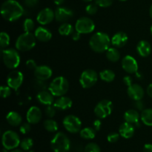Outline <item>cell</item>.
Instances as JSON below:
<instances>
[{
	"label": "cell",
	"instance_id": "6da1fadb",
	"mask_svg": "<svg viewBox=\"0 0 152 152\" xmlns=\"http://www.w3.org/2000/svg\"><path fill=\"white\" fill-rule=\"evenodd\" d=\"M1 14L5 20L15 22L24 14V8L16 0H6L1 6Z\"/></svg>",
	"mask_w": 152,
	"mask_h": 152
},
{
	"label": "cell",
	"instance_id": "7a4b0ae2",
	"mask_svg": "<svg viewBox=\"0 0 152 152\" xmlns=\"http://www.w3.org/2000/svg\"><path fill=\"white\" fill-rule=\"evenodd\" d=\"M111 44L109 36L103 32H96L91 37L89 40L90 48L96 53H103L107 51Z\"/></svg>",
	"mask_w": 152,
	"mask_h": 152
},
{
	"label": "cell",
	"instance_id": "3957f363",
	"mask_svg": "<svg viewBox=\"0 0 152 152\" xmlns=\"http://www.w3.org/2000/svg\"><path fill=\"white\" fill-rule=\"evenodd\" d=\"M36 38L34 34L31 32H25L21 34L16 39L15 46L19 51L25 52L31 50L36 46Z\"/></svg>",
	"mask_w": 152,
	"mask_h": 152
},
{
	"label": "cell",
	"instance_id": "277c9868",
	"mask_svg": "<svg viewBox=\"0 0 152 152\" xmlns=\"http://www.w3.org/2000/svg\"><path fill=\"white\" fill-rule=\"evenodd\" d=\"M50 146L54 152H68L71 148V142L65 134L58 132L52 138Z\"/></svg>",
	"mask_w": 152,
	"mask_h": 152
},
{
	"label": "cell",
	"instance_id": "5b68a950",
	"mask_svg": "<svg viewBox=\"0 0 152 152\" xmlns=\"http://www.w3.org/2000/svg\"><path fill=\"white\" fill-rule=\"evenodd\" d=\"M69 83L63 77H57L52 80L48 86V91L54 96H64L68 92Z\"/></svg>",
	"mask_w": 152,
	"mask_h": 152
},
{
	"label": "cell",
	"instance_id": "8992f818",
	"mask_svg": "<svg viewBox=\"0 0 152 152\" xmlns=\"http://www.w3.org/2000/svg\"><path fill=\"white\" fill-rule=\"evenodd\" d=\"M1 55L4 65L9 69H15L20 64V56L15 49H3L1 50Z\"/></svg>",
	"mask_w": 152,
	"mask_h": 152
},
{
	"label": "cell",
	"instance_id": "52a82bcc",
	"mask_svg": "<svg viewBox=\"0 0 152 152\" xmlns=\"http://www.w3.org/2000/svg\"><path fill=\"white\" fill-rule=\"evenodd\" d=\"M1 142L4 148L7 150H13L20 145L21 140L17 133L9 130L3 134Z\"/></svg>",
	"mask_w": 152,
	"mask_h": 152
},
{
	"label": "cell",
	"instance_id": "ba28073f",
	"mask_svg": "<svg viewBox=\"0 0 152 152\" xmlns=\"http://www.w3.org/2000/svg\"><path fill=\"white\" fill-rule=\"evenodd\" d=\"M98 80V74L94 70L87 69L83 71L80 77V83L83 88L93 87Z\"/></svg>",
	"mask_w": 152,
	"mask_h": 152
},
{
	"label": "cell",
	"instance_id": "9c48e42d",
	"mask_svg": "<svg viewBox=\"0 0 152 152\" xmlns=\"http://www.w3.org/2000/svg\"><path fill=\"white\" fill-rule=\"evenodd\" d=\"M95 29V24L94 21L89 17L80 18L75 24V31L81 34H88L93 32Z\"/></svg>",
	"mask_w": 152,
	"mask_h": 152
},
{
	"label": "cell",
	"instance_id": "30bf717a",
	"mask_svg": "<svg viewBox=\"0 0 152 152\" xmlns=\"http://www.w3.org/2000/svg\"><path fill=\"white\" fill-rule=\"evenodd\" d=\"M113 103L108 99H102L94 108V114L98 118L105 119L112 112Z\"/></svg>",
	"mask_w": 152,
	"mask_h": 152
},
{
	"label": "cell",
	"instance_id": "8fae6325",
	"mask_svg": "<svg viewBox=\"0 0 152 152\" xmlns=\"http://www.w3.org/2000/svg\"><path fill=\"white\" fill-rule=\"evenodd\" d=\"M63 126L68 132L71 134H77L81 131V120L74 115H68L64 118Z\"/></svg>",
	"mask_w": 152,
	"mask_h": 152
},
{
	"label": "cell",
	"instance_id": "7c38bea8",
	"mask_svg": "<svg viewBox=\"0 0 152 152\" xmlns=\"http://www.w3.org/2000/svg\"><path fill=\"white\" fill-rule=\"evenodd\" d=\"M24 76L21 71H12L7 77V84L11 89L17 91L23 83Z\"/></svg>",
	"mask_w": 152,
	"mask_h": 152
},
{
	"label": "cell",
	"instance_id": "4fadbf2b",
	"mask_svg": "<svg viewBox=\"0 0 152 152\" xmlns=\"http://www.w3.org/2000/svg\"><path fill=\"white\" fill-rule=\"evenodd\" d=\"M123 69L128 74H136L138 71V64L136 59L130 55H127L122 59Z\"/></svg>",
	"mask_w": 152,
	"mask_h": 152
},
{
	"label": "cell",
	"instance_id": "5bb4252c",
	"mask_svg": "<svg viewBox=\"0 0 152 152\" xmlns=\"http://www.w3.org/2000/svg\"><path fill=\"white\" fill-rule=\"evenodd\" d=\"M55 19V13L49 7L42 9L39 12L37 16V21L42 25H45L50 23Z\"/></svg>",
	"mask_w": 152,
	"mask_h": 152
},
{
	"label": "cell",
	"instance_id": "9a60e30c",
	"mask_svg": "<svg viewBox=\"0 0 152 152\" xmlns=\"http://www.w3.org/2000/svg\"><path fill=\"white\" fill-rule=\"evenodd\" d=\"M55 13V19L57 22H67L74 16V12L68 7H59L56 9Z\"/></svg>",
	"mask_w": 152,
	"mask_h": 152
},
{
	"label": "cell",
	"instance_id": "2e32d148",
	"mask_svg": "<svg viewBox=\"0 0 152 152\" xmlns=\"http://www.w3.org/2000/svg\"><path fill=\"white\" fill-rule=\"evenodd\" d=\"M53 71L50 67L47 65H39L34 70V76L36 79L46 81L52 77Z\"/></svg>",
	"mask_w": 152,
	"mask_h": 152
},
{
	"label": "cell",
	"instance_id": "e0dca14e",
	"mask_svg": "<svg viewBox=\"0 0 152 152\" xmlns=\"http://www.w3.org/2000/svg\"><path fill=\"white\" fill-rule=\"evenodd\" d=\"M42 114L40 108L37 106H32L28 109L26 114L27 121L31 124H37L41 120Z\"/></svg>",
	"mask_w": 152,
	"mask_h": 152
},
{
	"label": "cell",
	"instance_id": "ac0fdd59",
	"mask_svg": "<svg viewBox=\"0 0 152 152\" xmlns=\"http://www.w3.org/2000/svg\"><path fill=\"white\" fill-rule=\"evenodd\" d=\"M127 94L133 100H140L144 96V90L140 85L132 84L128 87Z\"/></svg>",
	"mask_w": 152,
	"mask_h": 152
},
{
	"label": "cell",
	"instance_id": "d6986e66",
	"mask_svg": "<svg viewBox=\"0 0 152 152\" xmlns=\"http://www.w3.org/2000/svg\"><path fill=\"white\" fill-rule=\"evenodd\" d=\"M37 99L40 104L44 105H53L54 103V96L49 91H42L38 93Z\"/></svg>",
	"mask_w": 152,
	"mask_h": 152
},
{
	"label": "cell",
	"instance_id": "ffe728a7",
	"mask_svg": "<svg viewBox=\"0 0 152 152\" xmlns=\"http://www.w3.org/2000/svg\"><path fill=\"white\" fill-rule=\"evenodd\" d=\"M128 39H129V37H128L127 34L123 31L117 32L111 39V44L113 45V46H114L115 48H119L126 45Z\"/></svg>",
	"mask_w": 152,
	"mask_h": 152
},
{
	"label": "cell",
	"instance_id": "44dd1931",
	"mask_svg": "<svg viewBox=\"0 0 152 152\" xmlns=\"http://www.w3.org/2000/svg\"><path fill=\"white\" fill-rule=\"evenodd\" d=\"M34 35L37 40L42 42L50 41L52 38L51 32L45 27H38L34 31Z\"/></svg>",
	"mask_w": 152,
	"mask_h": 152
},
{
	"label": "cell",
	"instance_id": "7402d4cb",
	"mask_svg": "<svg viewBox=\"0 0 152 152\" xmlns=\"http://www.w3.org/2000/svg\"><path fill=\"white\" fill-rule=\"evenodd\" d=\"M135 129L134 127L133 124L125 122L123 124L120 125V128H119V134L122 137L125 138V139H129V138L132 137L134 134Z\"/></svg>",
	"mask_w": 152,
	"mask_h": 152
},
{
	"label": "cell",
	"instance_id": "603a6c76",
	"mask_svg": "<svg viewBox=\"0 0 152 152\" xmlns=\"http://www.w3.org/2000/svg\"><path fill=\"white\" fill-rule=\"evenodd\" d=\"M72 100L70 99L68 96H59V98L54 101V105L55 108L60 111H65V110L69 109L71 106H72Z\"/></svg>",
	"mask_w": 152,
	"mask_h": 152
},
{
	"label": "cell",
	"instance_id": "cb8c5ba5",
	"mask_svg": "<svg viewBox=\"0 0 152 152\" xmlns=\"http://www.w3.org/2000/svg\"><path fill=\"white\" fill-rule=\"evenodd\" d=\"M137 51L138 54L142 57H147L151 54V46L148 42L145 40H141L137 45Z\"/></svg>",
	"mask_w": 152,
	"mask_h": 152
},
{
	"label": "cell",
	"instance_id": "d4e9b609",
	"mask_svg": "<svg viewBox=\"0 0 152 152\" xmlns=\"http://www.w3.org/2000/svg\"><path fill=\"white\" fill-rule=\"evenodd\" d=\"M140 119V116L138 111L134 109H130L126 111L124 114V120L127 123L131 124H139V120Z\"/></svg>",
	"mask_w": 152,
	"mask_h": 152
},
{
	"label": "cell",
	"instance_id": "484cf974",
	"mask_svg": "<svg viewBox=\"0 0 152 152\" xmlns=\"http://www.w3.org/2000/svg\"><path fill=\"white\" fill-rule=\"evenodd\" d=\"M6 120L9 125L16 127L22 124V118L19 113L16 111H10L6 116Z\"/></svg>",
	"mask_w": 152,
	"mask_h": 152
},
{
	"label": "cell",
	"instance_id": "4316f807",
	"mask_svg": "<svg viewBox=\"0 0 152 152\" xmlns=\"http://www.w3.org/2000/svg\"><path fill=\"white\" fill-rule=\"evenodd\" d=\"M140 120L145 126H152V108H146L142 111Z\"/></svg>",
	"mask_w": 152,
	"mask_h": 152
},
{
	"label": "cell",
	"instance_id": "83f0119b",
	"mask_svg": "<svg viewBox=\"0 0 152 152\" xmlns=\"http://www.w3.org/2000/svg\"><path fill=\"white\" fill-rule=\"evenodd\" d=\"M106 57L110 62H117L120 58V52L116 48H109L106 51Z\"/></svg>",
	"mask_w": 152,
	"mask_h": 152
},
{
	"label": "cell",
	"instance_id": "f1b7e54d",
	"mask_svg": "<svg viewBox=\"0 0 152 152\" xmlns=\"http://www.w3.org/2000/svg\"><path fill=\"white\" fill-rule=\"evenodd\" d=\"M96 132L94 128L86 127L80 132V137L85 140H92L96 136Z\"/></svg>",
	"mask_w": 152,
	"mask_h": 152
},
{
	"label": "cell",
	"instance_id": "f546056e",
	"mask_svg": "<svg viewBox=\"0 0 152 152\" xmlns=\"http://www.w3.org/2000/svg\"><path fill=\"white\" fill-rule=\"evenodd\" d=\"M59 34L62 36H70L72 35L73 33L74 32V27L69 23H67V22H64L62 23L60 26L59 27V29H58Z\"/></svg>",
	"mask_w": 152,
	"mask_h": 152
},
{
	"label": "cell",
	"instance_id": "4dcf8cb0",
	"mask_svg": "<svg viewBox=\"0 0 152 152\" xmlns=\"http://www.w3.org/2000/svg\"><path fill=\"white\" fill-rule=\"evenodd\" d=\"M99 77L102 81L106 82V83H111L115 79V74L111 70L105 69L99 73Z\"/></svg>",
	"mask_w": 152,
	"mask_h": 152
},
{
	"label": "cell",
	"instance_id": "1f68e13d",
	"mask_svg": "<svg viewBox=\"0 0 152 152\" xmlns=\"http://www.w3.org/2000/svg\"><path fill=\"white\" fill-rule=\"evenodd\" d=\"M43 126H44L45 129L46 131H48L49 132H51V133L57 132L58 130L57 123L51 118L46 120L44 122V123H43Z\"/></svg>",
	"mask_w": 152,
	"mask_h": 152
},
{
	"label": "cell",
	"instance_id": "d6a6232c",
	"mask_svg": "<svg viewBox=\"0 0 152 152\" xmlns=\"http://www.w3.org/2000/svg\"><path fill=\"white\" fill-rule=\"evenodd\" d=\"M10 39L8 34L6 32H1L0 34V45H1V49L3 50L8 47L10 45Z\"/></svg>",
	"mask_w": 152,
	"mask_h": 152
},
{
	"label": "cell",
	"instance_id": "836d02e7",
	"mask_svg": "<svg viewBox=\"0 0 152 152\" xmlns=\"http://www.w3.org/2000/svg\"><path fill=\"white\" fill-rule=\"evenodd\" d=\"M34 145V141L31 138H25L20 142V147L24 151H31V148Z\"/></svg>",
	"mask_w": 152,
	"mask_h": 152
},
{
	"label": "cell",
	"instance_id": "e575fe53",
	"mask_svg": "<svg viewBox=\"0 0 152 152\" xmlns=\"http://www.w3.org/2000/svg\"><path fill=\"white\" fill-rule=\"evenodd\" d=\"M35 28V24L33 19L27 18L25 19L23 23V29L25 32H31Z\"/></svg>",
	"mask_w": 152,
	"mask_h": 152
},
{
	"label": "cell",
	"instance_id": "d590c367",
	"mask_svg": "<svg viewBox=\"0 0 152 152\" xmlns=\"http://www.w3.org/2000/svg\"><path fill=\"white\" fill-rule=\"evenodd\" d=\"M33 86L35 89L39 91H45L47 89L48 86L45 81H42V80H36L34 81V84H33Z\"/></svg>",
	"mask_w": 152,
	"mask_h": 152
},
{
	"label": "cell",
	"instance_id": "8d00e7d4",
	"mask_svg": "<svg viewBox=\"0 0 152 152\" xmlns=\"http://www.w3.org/2000/svg\"><path fill=\"white\" fill-rule=\"evenodd\" d=\"M85 152H101V151L97 144L94 142H90L85 147Z\"/></svg>",
	"mask_w": 152,
	"mask_h": 152
},
{
	"label": "cell",
	"instance_id": "74e56055",
	"mask_svg": "<svg viewBox=\"0 0 152 152\" xmlns=\"http://www.w3.org/2000/svg\"><path fill=\"white\" fill-rule=\"evenodd\" d=\"M11 94V88L8 86H3L0 88V95L2 98L8 97Z\"/></svg>",
	"mask_w": 152,
	"mask_h": 152
},
{
	"label": "cell",
	"instance_id": "f35d334b",
	"mask_svg": "<svg viewBox=\"0 0 152 152\" xmlns=\"http://www.w3.org/2000/svg\"><path fill=\"white\" fill-rule=\"evenodd\" d=\"M56 108H55L53 105H47V107L45 108V112L46 116L49 118H52L55 116L56 114Z\"/></svg>",
	"mask_w": 152,
	"mask_h": 152
},
{
	"label": "cell",
	"instance_id": "ab89813d",
	"mask_svg": "<svg viewBox=\"0 0 152 152\" xmlns=\"http://www.w3.org/2000/svg\"><path fill=\"white\" fill-rule=\"evenodd\" d=\"M97 4L95 3V4H89L86 6V13L88 15H94L95 13H96L98 10V7Z\"/></svg>",
	"mask_w": 152,
	"mask_h": 152
},
{
	"label": "cell",
	"instance_id": "60d3db41",
	"mask_svg": "<svg viewBox=\"0 0 152 152\" xmlns=\"http://www.w3.org/2000/svg\"><path fill=\"white\" fill-rule=\"evenodd\" d=\"M114 0H95V3L99 7H108L112 4Z\"/></svg>",
	"mask_w": 152,
	"mask_h": 152
},
{
	"label": "cell",
	"instance_id": "b9f144b4",
	"mask_svg": "<svg viewBox=\"0 0 152 152\" xmlns=\"http://www.w3.org/2000/svg\"><path fill=\"white\" fill-rule=\"evenodd\" d=\"M31 129V123H29L28 122V123H24L22 124H21L20 128H19V131H20V132L22 134H27L30 132Z\"/></svg>",
	"mask_w": 152,
	"mask_h": 152
},
{
	"label": "cell",
	"instance_id": "7bdbcfd3",
	"mask_svg": "<svg viewBox=\"0 0 152 152\" xmlns=\"http://www.w3.org/2000/svg\"><path fill=\"white\" fill-rule=\"evenodd\" d=\"M120 134L118 133H116V132H112V133H110L109 134L107 137V140L109 142L111 143H114V142H117L120 139Z\"/></svg>",
	"mask_w": 152,
	"mask_h": 152
},
{
	"label": "cell",
	"instance_id": "ee69618b",
	"mask_svg": "<svg viewBox=\"0 0 152 152\" xmlns=\"http://www.w3.org/2000/svg\"><path fill=\"white\" fill-rule=\"evenodd\" d=\"M26 66L28 69L33 70V71H34L37 68V62L34 59H28L26 62Z\"/></svg>",
	"mask_w": 152,
	"mask_h": 152
},
{
	"label": "cell",
	"instance_id": "f6af8a7d",
	"mask_svg": "<svg viewBox=\"0 0 152 152\" xmlns=\"http://www.w3.org/2000/svg\"><path fill=\"white\" fill-rule=\"evenodd\" d=\"M23 2L25 6L28 7H34L38 4L39 0H23Z\"/></svg>",
	"mask_w": 152,
	"mask_h": 152
},
{
	"label": "cell",
	"instance_id": "bcb514c9",
	"mask_svg": "<svg viewBox=\"0 0 152 152\" xmlns=\"http://www.w3.org/2000/svg\"><path fill=\"white\" fill-rule=\"evenodd\" d=\"M134 107L137 108V110L139 111H143L144 110V103L142 102V100H137L134 102Z\"/></svg>",
	"mask_w": 152,
	"mask_h": 152
},
{
	"label": "cell",
	"instance_id": "7dc6e473",
	"mask_svg": "<svg viewBox=\"0 0 152 152\" xmlns=\"http://www.w3.org/2000/svg\"><path fill=\"white\" fill-rule=\"evenodd\" d=\"M101 127H102V122L99 120H96L94 121L93 123V128L96 131H99L100 130Z\"/></svg>",
	"mask_w": 152,
	"mask_h": 152
},
{
	"label": "cell",
	"instance_id": "c3c4849f",
	"mask_svg": "<svg viewBox=\"0 0 152 152\" xmlns=\"http://www.w3.org/2000/svg\"><path fill=\"white\" fill-rule=\"evenodd\" d=\"M123 82H124V83L128 87L133 84L132 83V78L130 76H126L125 77H123Z\"/></svg>",
	"mask_w": 152,
	"mask_h": 152
},
{
	"label": "cell",
	"instance_id": "681fc988",
	"mask_svg": "<svg viewBox=\"0 0 152 152\" xmlns=\"http://www.w3.org/2000/svg\"><path fill=\"white\" fill-rule=\"evenodd\" d=\"M71 37H72L74 41H78V40H80V38H81V34L76 31L73 33L72 35H71Z\"/></svg>",
	"mask_w": 152,
	"mask_h": 152
},
{
	"label": "cell",
	"instance_id": "f907efd6",
	"mask_svg": "<svg viewBox=\"0 0 152 152\" xmlns=\"http://www.w3.org/2000/svg\"><path fill=\"white\" fill-rule=\"evenodd\" d=\"M143 152H152V144H145L144 145Z\"/></svg>",
	"mask_w": 152,
	"mask_h": 152
},
{
	"label": "cell",
	"instance_id": "816d5d0a",
	"mask_svg": "<svg viewBox=\"0 0 152 152\" xmlns=\"http://www.w3.org/2000/svg\"><path fill=\"white\" fill-rule=\"evenodd\" d=\"M146 91H147V94H148L150 97L152 98V83H151V84L148 86Z\"/></svg>",
	"mask_w": 152,
	"mask_h": 152
},
{
	"label": "cell",
	"instance_id": "f5cc1de1",
	"mask_svg": "<svg viewBox=\"0 0 152 152\" xmlns=\"http://www.w3.org/2000/svg\"><path fill=\"white\" fill-rule=\"evenodd\" d=\"M53 1L56 5H61L62 4H63L65 0H53Z\"/></svg>",
	"mask_w": 152,
	"mask_h": 152
},
{
	"label": "cell",
	"instance_id": "db71d44e",
	"mask_svg": "<svg viewBox=\"0 0 152 152\" xmlns=\"http://www.w3.org/2000/svg\"><path fill=\"white\" fill-rule=\"evenodd\" d=\"M135 74H136V77H137V79H140V80H141V79H142V76L141 75V74H140V73L138 72V71H137V72Z\"/></svg>",
	"mask_w": 152,
	"mask_h": 152
},
{
	"label": "cell",
	"instance_id": "11a10c76",
	"mask_svg": "<svg viewBox=\"0 0 152 152\" xmlns=\"http://www.w3.org/2000/svg\"><path fill=\"white\" fill-rule=\"evenodd\" d=\"M11 152H24V151H22V150H20V149H13V151H12Z\"/></svg>",
	"mask_w": 152,
	"mask_h": 152
},
{
	"label": "cell",
	"instance_id": "9f6ffc18",
	"mask_svg": "<svg viewBox=\"0 0 152 152\" xmlns=\"http://www.w3.org/2000/svg\"><path fill=\"white\" fill-rule=\"evenodd\" d=\"M149 13H150V16H151V17L152 18V4H151V7H150V10H149Z\"/></svg>",
	"mask_w": 152,
	"mask_h": 152
},
{
	"label": "cell",
	"instance_id": "6f0895ef",
	"mask_svg": "<svg viewBox=\"0 0 152 152\" xmlns=\"http://www.w3.org/2000/svg\"><path fill=\"white\" fill-rule=\"evenodd\" d=\"M83 1H85V2H90V1H91L92 0H83Z\"/></svg>",
	"mask_w": 152,
	"mask_h": 152
},
{
	"label": "cell",
	"instance_id": "680465c9",
	"mask_svg": "<svg viewBox=\"0 0 152 152\" xmlns=\"http://www.w3.org/2000/svg\"><path fill=\"white\" fill-rule=\"evenodd\" d=\"M1 152H7V150L5 149V148H4V149L1 150Z\"/></svg>",
	"mask_w": 152,
	"mask_h": 152
},
{
	"label": "cell",
	"instance_id": "91938a15",
	"mask_svg": "<svg viewBox=\"0 0 152 152\" xmlns=\"http://www.w3.org/2000/svg\"><path fill=\"white\" fill-rule=\"evenodd\" d=\"M151 35H152V25H151Z\"/></svg>",
	"mask_w": 152,
	"mask_h": 152
},
{
	"label": "cell",
	"instance_id": "94428289",
	"mask_svg": "<svg viewBox=\"0 0 152 152\" xmlns=\"http://www.w3.org/2000/svg\"><path fill=\"white\" fill-rule=\"evenodd\" d=\"M120 1H127V0H120Z\"/></svg>",
	"mask_w": 152,
	"mask_h": 152
}]
</instances>
